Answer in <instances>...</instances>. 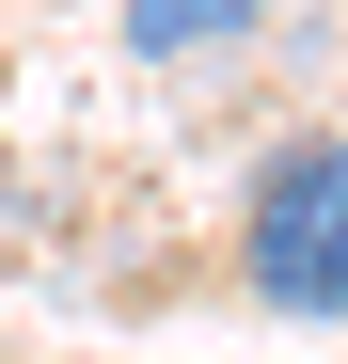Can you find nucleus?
I'll return each mask as SVG.
<instances>
[{"label":"nucleus","mask_w":348,"mask_h":364,"mask_svg":"<svg viewBox=\"0 0 348 364\" xmlns=\"http://www.w3.org/2000/svg\"><path fill=\"white\" fill-rule=\"evenodd\" d=\"M111 32H127L143 64H238V48L269 32V0H127Z\"/></svg>","instance_id":"nucleus-2"},{"label":"nucleus","mask_w":348,"mask_h":364,"mask_svg":"<svg viewBox=\"0 0 348 364\" xmlns=\"http://www.w3.org/2000/svg\"><path fill=\"white\" fill-rule=\"evenodd\" d=\"M238 285L269 317H348V127L285 143L238 206Z\"/></svg>","instance_id":"nucleus-1"}]
</instances>
